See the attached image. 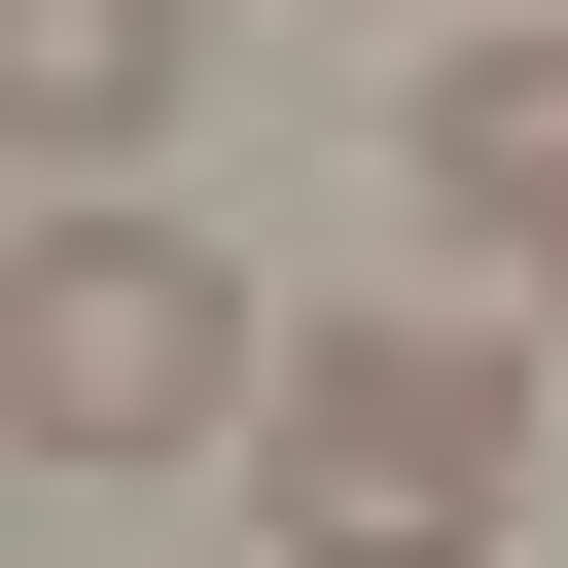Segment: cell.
<instances>
[{"instance_id":"obj_1","label":"cell","mask_w":568,"mask_h":568,"mask_svg":"<svg viewBox=\"0 0 568 568\" xmlns=\"http://www.w3.org/2000/svg\"><path fill=\"white\" fill-rule=\"evenodd\" d=\"M497 497H532V355L497 320H284V390H248V532L284 568H497Z\"/></svg>"},{"instance_id":"obj_4","label":"cell","mask_w":568,"mask_h":568,"mask_svg":"<svg viewBox=\"0 0 568 568\" xmlns=\"http://www.w3.org/2000/svg\"><path fill=\"white\" fill-rule=\"evenodd\" d=\"M390 178H426L462 248H568V36H462V71L390 106Z\"/></svg>"},{"instance_id":"obj_3","label":"cell","mask_w":568,"mask_h":568,"mask_svg":"<svg viewBox=\"0 0 568 568\" xmlns=\"http://www.w3.org/2000/svg\"><path fill=\"white\" fill-rule=\"evenodd\" d=\"M178 106H213V0H0V142L36 178H142Z\"/></svg>"},{"instance_id":"obj_2","label":"cell","mask_w":568,"mask_h":568,"mask_svg":"<svg viewBox=\"0 0 568 568\" xmlns=\"http://www.w3.org/2000/svg\"><path fill=\"white\" fill-rule=\"evenodd\" d=\"M248 390H284V320H248V248H178L142 178H71V213L0 248V426H36V462H248Z\"/></svg>"}]
</instances>
